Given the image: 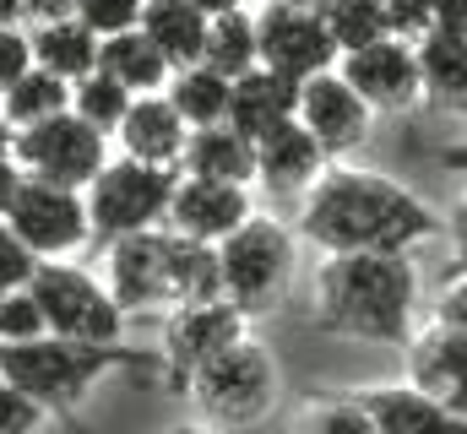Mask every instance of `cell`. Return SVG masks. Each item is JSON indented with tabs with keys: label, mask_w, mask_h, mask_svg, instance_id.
I'll list each match as a JSON object with an SVG mask.
<instances>
[{
	"label": "cell",
	"mask_w": 467,
	"mask_h": 434,
	"mask_svg": "<svg viewBox=\"0 0 467 434\" xmlns=\"http://www.w3.org/2000/svg\"><path fill=\"white\" fill-rule=\"evenodd\" d=\"M299 233L327 255H408L413 244L441 239L446 217L375 169L327 163V174L305 191Z\"/></svg>",
	"instance_id": "obj_1"
},
{
	"label": "cell",
	"mask_w": 467,
	"mask_h": 434,
	"mask_svg": "<svg viewBox=\"0 0 467 434\" xmlns=\"http://www.w3.org/2000/svg\"><path fill=\"white\" fill-rule=\"evenodd\" d=\"M419 272L408 255H327L316 272V326L402 347L413 336Z\"/></svg>",
	"instance_id": "obj_2"
},
{
	"label": "cell",
	"mask_w": 467,
	"mask_h": 434,
	"mask_svg": "<svg viewBox=\"0 0 467 434\" xmlns=\"http://www.w3.org/2000/svg\"><path fill=\"white\" fill-rule=\"evenodd\" d=\"M152 353L119 347V342H66V336H33L0 347V380L22 391L44 418H71L77 402L115 369H147Z\"/></svg>",
	"instance_id": "obj_3"
},
{
	"label": "cell",
	"mask_w": 467,
	"mask_h": 434,
	"mask_svg": "<svg viewBox=\"0 0 467 434\" xmlns=\"http://www.w3.org/2000/svg\"><path fill=\"white\" fill-rule=\"evenodd\" d=\"M191 402L202 408L207 429H244V424H261L277 402V364L261 342L239 336L234 347H223L218 358H207L191 380H185Z\"/></svg>",
	"instance_id": "obj_4"
},
{
	"label": "cell",
	"mask_w": 467,
	"mask_h": 434,
	"mask_svg": "<svg viewBox=\"0 0 467 434\" xmlns=\"http://www.w3.org/2000/svg\"><path fill=\"white\" fill-rule=\"evenodd\" d=\"M294 277V233L277 217H244L218 244V288L244 321L266 315Z\"/></svg>",
	"instance_id": "obj_5"
},
{
	"label": "cell",
	"mask_w": 467,
	"mask_h": 434,
	"mask_svg": "<svg viewBox=\"0 0 467 434\" xmlns=\"http://www.w3.org/2000/svg\"><path fill=\"white\" fill-rule=\"evenodd\" d=\"M174 169H152V163H130V158H109L88 191H82V207H88V228L99 239H119V233H147V228H163L169 212V196H174Z\"/></svg>",
	"instance_id": "obj_6"
},
{
	"label": "cell",
	"mask_w": 467,
	"mask_h": 434,
	"mask_svg": "<svg viewBox=\"0 0 467 434\" xmlns=\"http://www.w3.org/2000/svg\"><path fill=\"white\" fill-rule=\"evenodd\" d=\"M27 294L44 315V336H66V342H119L125 336V315L104 294V283L71 261H38Z\"/></svg>",
	"instance_id": "obj_7"
},
{
	"label": "cell",
	"mask_w": 467,
	"mask_h": 434,
	"mask_svg": "<svg viewBox=\"0 0 467 434\" xmlns=\"http://www.w3.org/2000/svg\"><path fill=\"white\" fill-rule=\"evenodd\" d=\"M11 163L27 180L66 185V191H88V180L109 163V136H99L93 125H82L66 108L55 119H38V125L16 130L11 136Z\"/></svg>",
	"instance_id": "obj_8"
},
{
	"label": "cell",
	"mask_w": 467,
	"mask_h": 434,
	"mask_svg": "<svg viewBox=\"0 0 467 434\" xmlns=\"http://www.w3.org/2000/svg\"><path fill=\"white\" fill-rule=\"evenodd\" d=\"M0 222H5V228L27 244V255H38V261H60V255H71V250H82V244L93 239L82 191L44 185V180H27V174L16 180V191H11Z\"/></svg>",
	"instance_id": "obj_9"
},
{
	"label": "cell",
	"mask_w": 467,
	"mask_h": 434,
	"mask_svg": "<svg viewBox=\"0 0 467 434\" xmlns=\"http://www.w3.org/2000/svg\"><path fill=\"white\" fill-rule=\"evenodd\" d=\"M250 22H255V66H266L288 82H310L337 66V49L316 11L261 5V11H250Z\"/></svg>",
	"instance_id": "obj_10"
},
{
	"label": "cell",
	"mask_w": 467,
	"mask_h": 434,
	"mask_svg": "<svg viewBox=\"0 0 467 434\" xmlns=\"http://www.w3.org/2000/svg\"><path fill=\"white\" fill-rule=\"evenodd\" d=\"M239 336H244V315H239L234 305H223V299L169 310V321H163V347H158L163 380H169L174 391H185V380H191L207 358H218L223 347H234Z\"/></svg>",
	"instance_id": "obj_11"
},
{
	"label": "cell",
	"mask_w": 467,
	"mask_h": 434,
	"mask_svg": "<svg viewBox=\"0 0 467 434\" xmlns=\"http://www.w3.org/2000/svg\"><path fill=\"white\" fill-rule=\"evenodd\" d=\"M104 294L115 299L119 315H147V310H174L169 299V233H119L109 239V272Z\"/></svg>",
	"instance_id": "obj_12"
},
{
	"label": "cell",
	"mask_w": 467,
	"mask_h": 434,
	"mask_svg": "<svg viewBox=\"0 0 467 434\" xmlns=\"http://www.w3.org/2000/svg\"><path fill=\"white\" fill-rule=\"evenodd\" d=\"M332 71L343 77V88H353V98L369 114H402L424 98L408 38H380V44H364L353 55H337Z\"/></svg>",
	"instance_id": "obj_13"
},
{
	"label": "cell",
	"mask_w": 467,
	"mask_h": 434,
	"mask_svg": "<svg viewBox=\"0 0 467 434\" xmlns=\"http://www.w3.org/2000/svg\"><path fill=\"white\" fill-rule=\"evenodd\" d=\"M244 217H255L250 185H223V180H191V174H180L174 196H169V212H163V228L180 233V239H196V244H223Z\"/></svg>",
	"instance_id": "obj_14"
},
{
	"label": "cell",
	"mask_w": 467,
	"mask_h": 434,
	"mask_svg": "<svg viewBox=\"0 0 467 434\" xmlns=\"http://www.w3.org/2000/svg\"><path fill=\"white\" fill-rule=\"evenodd\" d=\"M294 119L299 130H310V141L337 158V152H353L364 136H369V108L353 98V88H343L337 71H321L310 82H299V104H294Z\"/></svg>",
	"instance_id": "obj_15"
},
{
	"label": "cell",
	"mask_w": 467,
	"mask_h": 434,
	"mask_svg": "<svg viewBox=\"0 0 467 434\" xmlns=\"http://www.w3.org/2000/svg\"><path fill=\"white\" fill-rule=\"evenodd\" d=\"M353 402L364 408L375 434H467L457 408H446L413 386H364V391H353Z\"/></svg>",
	"instance_id": "obj_16"
},
{
	"label": "cell",
	"mask_w": 467,
	"mask_h": 434,
	"mask_svg": "<svg viewBox=\"0 0 467 434\" xmlns=\"http://www.w3.org/2000/svg\"><path fill=\"white\" fill-rule=\"evenodd\" d=\"M402 347H408V386L462 413L467 331H457V326H435V321H430V331H419V336H408Z\"/></svg>",
	"instance_id": "obj_17"
},
{
	"label": "cell",
	"mask_w": 467,
	"mask_h": 434,
	"mask_svg": "<svg viewBox=\"0 0 467 434\" xmlns=\"http://www.w3.org/2000/svg\"><path fill=\"white\" fill-rule=\"evenodd\" d=\"M119 136V152L130 158V163H152V169H180V152H185V119L169 108L163 93H141V98H130V108L119 114L115 125Z\"/></svg>",
	"instance_id": "obj_18"
},
{
	"label": "cell",
	"mask_w": 467,
	"mask_h": 434,
	"mask_svg": "<svg viewBox=\"0 0 467 434\" xmlns=\"http://www.w3.org/2000/svg\"><path fill=\"white\" fill-rule=\"evenodd\" d=\"M250 152H255V180L272 191H310L327 174V152L310 141V130H299V119L272 125L266 136L250 141Z\"/></svg>",
	"instance_id": "obj_19"
},
{
	"label": "cell",
	"mask_w": 467,
	"mask_h": 434,
	"mask_svg": "<svg viewBox=\"0 0 467 434\" xmlns=\"http://www.w3.org/2000/svg\"><path fill=\"white\" fill-rule=\"evenodd\" d=\"M294 104H299V82H288V77L255 66V71H244V77L229 82V114H223V125L239 130L244 141H255V136H266L272 125L294 119Z\"/></svg>",
	"instance_id": "obj_20"
},
{
	"label": "cell",
	"mask_w": 467,
	"mask_h": 434,
	"mask_svg": "<svg viewBox=\"0 0 467 434\" xmlns=\"http://www.w3.org/2000/svg\"><path fill=\"white\" fill-rule=\"evenodd\" d=\"M136 33L158 49V60L169 71H185L202 60V33H207V16L191 5V0H147L141 16H136Z\"/></svg>",
	"instance_id": "obj_21"
},
{
	"label": "cell",
	"mask_w": 467,
	"mask_h": 434,
	"mask_svg": "<svg viewBox=\"0 0 467 434\" xmlns=\"http://www.w3.org/2000/svg\"><path fill=\"white\" fill-rule=\"evenodd\" d=\"M174 174H191V180H223V185H250L255 180V152L250 141L229 130V125H207V130H191L185 136V152H180V169Z\"/></svg>",
	"instance_id": "obj_22"
},
{
	"label": "cell",
	"mask_w": 467,
	"mask_h": 434,
	"mask_svg": "<svg viewBox=\"0 0 467 434\" xmlns=\"http://www.w3.org/2000/svg\"><path fill=\"white\" fill-rule=\"evenodd\" d=\"M413 66H419V93L441 104H462L467 88V27H424L413 38Z\"/></svg>",
	"instance_id": "obj_23"
},
{
	"label": "cell",
	"mask_w": 467,
	"mask_h": 434,
	"mask_svg": "<svg viewBox=\"0 0 467 434\" xmlns=\"http://www.w3.org/2000/svg\"><path fill=\"white\" fill-rule=\"evenodd\" d=\"M27 44H33V66H38V71H49V77H60L66 88H71V82H82L88 71H99V38H93L77 16L33 27V33H27Z\"/></svg>",
	"instance_id": "obj_24"
},
{
	"label": "cell",
	"mask_w": 467,
	"mask_h": 434,
	"mask_svg": "<svg viewBox=\"0 0 467 434\" xmlns=\"http://www.w3.org/2000/svg\"><path fill=\"white\" fill-rule=\"evenodd\" d=\"M99 71L119 82L130 98H141V93H163V82H169V66L158 60V49L130 27V33H115V38H99Z\"/></svg>",
	"instance_id": "obj_25"
},
{
	"label": "cell",
	"mask_w": 467,
	"mask_h": 434,
	"mask_svg": "<svg viewBox=\"0 0 467 434\" xmlns=\"http://www.w3.org/2000/svg\"><path fill=\"white\" fill-rule=\"evenodd\" d=\"M196 66H207L213 77H244V71H255V22H250V5H239V11H223V16H207V33H202V60Z\"/></svg>",
	"instance_id": "obj_26"
},
{
	"label": "cell",
	"mask_w": 467,
	"mask_h": 434,
	"mask_svg": "<svg viewBox=\"0 0 467 434\" xmlns=\"http://www.w3.org/2000/svg\"><path fill=\"white\" fill-rule=\"evenodd\" d=\"M169 299H174V310L223 299V288H218V244H196V239L169 233Z\"/></svg>",
	"instance_id": "obj_27"
},
{
	"label": "cell",
	"mask_w": 467,
	"mask_h": 434,
	"mask_svg": "<svg viewBox=\"0 0 467 434\" xmlns=\"http://www.w3.org/2000/svg\"><path fill=\"white\" fill-rule=\"evenodd\" d=\"M163 98L185 119V130H207V125H223L229 114V82L213 77L207 66H185V71H169Z\"/></svg>",
	"instance_id": "obj_28"
},
{
	"label": "cell",
	"mask_w": 467,
	"mask_h": 434,
	"mask_svg": "<svg viewBox=\"0 0 467 434\" xmlns=\"http://www.w3.org/2000/svg\"><path fill=\"white\" fill-rule=\"evenodd\" d=\"M71 104V88L60 82V77H49V71H22L5 93H0V119L11 125V130H27V125H38V119H55V114H66Z\"/></svg>",
	"instance_id": "obj_29"
},
{
	"label": "cell",
	"mask_w": 467,
	"mask_h": 434,
	"mask_svg": "<svg viewBox=\"0 0 467 434\" xmlns=\"http://www.w3.org/2000/svg\"><path fill=\"white\" fill-rule=\"evenodd\" d=\"M316 16H321V27H327V38H332L337 55H353V49H364V44L391 38L386 0H327Z\"/></svg>",
	"instance_id": "obj_30"
},
{
	"label": "cell",
	"mask_w": 467,
	"mask_h": 434,
	"mask_svg": "<svg viewBox=\"0 0 467 434\" xmlns=\"http://www.w3.org/2000/svg\"><path fill=\"white\" fill-rule=\"evenodd\" d=\"M66 108H71L82 125H93L99 136H115L119 114L130 108V93H125L119 82H109L104 71H88L82 82H71V104Z\"/></svg>",
	"instance_id": "obj_31"
},
{
	"label": "cell",
	"mask_w": 467,
	"mask_h": 434,
	"mask_svg": "<svg viewBox=\"0 0 467 434\" xmlns=\"http://www.w3.org/2000/svg\"><path fill=\"white\" fill-rule=\"evenodd\" d=\"M299 434H375V429H369L364 408L353 402V391H343V397L310 402V413L299 418Z\"/></svg>",
	"instance_id": "obj_32"
},
{
	"label": "cell",
	"mask_w": 467,
	"mask_h": 434,
	"mask_svg": "<svg viewBox=\"0 0 467 434\" xmlns=\"http://www.w3.org/2000/svg\"><path fill=\"white\" fill-rule=\"evenodd\" d=\"M93 38H115V33H130L136 16H141V0H77L71 11Z\"/></svg>",
	"instance_id": "obj_33"
},
{
	"label": "cell",
	"mask_w": 467,
	"mask_h": 434,
	"mask_svg": "<svg viewBox=\"0 0 467 434\" xmlns=\"http://www.w3.org/2000/svg\"><path fill=\"white\" fill-rule=\"evenodd\" d=\"M33 336H44V315H38L33 294H27V288L0 294V347H11V342H33Z\"/></svg>",
	"instance_id": "obj_34"
},
{
	"label": "cell",
	"mask_w": 467,
	"mask_h": 434,
	"mask_svg": "<svg viewBox=\"0 0 467 434\" xmlns=\"http://www.w3.org/2000/svg\"><path fill=\"white\" fill-rule=\"evenodd\" d=\"M33 272H38V255H27V244L0 222V294L27 288V283H33Z\"/></svg>",
	"instance_id": "obj_35"
},
{
	"label": "cell",
	"mask_w": 467,
	"mask_h": 434,
	"mask_svg": "<svg viewBox=\"0 0 467 434\" xmlns=\"http://www.w3.org/2000/svg\"><path fill=\"white\" fill-rule=\"evenodd\" d=\"M33 71V44H27V27H0V93Z\"/></svg>",
	"instance_id": "obj_36"
},
{
	"label": "cell",
	"mask_w": 467,
	"mask_h": 434,
	"mask_svg": "<svg viewBox=\"0 0 467 434\" xmlns=\"http://www.w3.org/2000/svg\"><path fill=\"white\" fill-rule=\"evenodd\" d=\"M38 424H44V413L0 380V434H38Z\"/></svg>",
	"instance_id": "obj_37"
},
{
	"label": "cell",
	"mask_w": 467,
	"mask_h": 434,
	"mask_svg": "<svg viewBox=\"0 0 467 434\" xmlns=\"http://www.w3.org/2000/svg\"><path fill=\"white\" fill-rule=\"evenodd\" d=\"M430 11H435V0H386V16H391V38H419L424 27H430Z\"/></svg>",
	"instance_id": "obj_38"
},
{
	"label": "cell",
	"mask_w": 467,
	"mask_h": 434,
	"mask_svg": "<svg viewBox=\"0 0 467 434\" xmlns=\"http://www.w3.org/2000/svg\"><path fill=\"white\" fill-rule=\"evenodd\" d=\"M77 11V0H22V16H33V27L44 22H66Z\"/></svg>",
	"instance_id": "obj_39"
},
{
	"label": "cell",
	"mask_w": 467,
	"mask_h": 434,
	"mask_svg": "<svg viewBox=\"0 0 467 434\" xmlns=\"http://www.w3.org/2000/svg\"><path fill=\"white\" fill-rule=\"evenodd\" d=\"M435 326H457V331H462V277L451 283V294H441V310H435Z\"/></svg>",
	"instance_id": "obj_40"
},
{
	"label": "cell",
	"mask_w": 467,
	"mask_h": 434,
	"mask_svg": "<svg viewBox=\"0 0 467 434\" xmlns=\"http://www.w3.org/2000/svg\"><path fill=\"white\" fill-rule=\"evenodd\" d=\"M16 180H22V174H16V163H11V158H0V212H5V202H11V191H16Z\"/></svg>",
	"instance_id": "obj_41"
},
{
	"label": "cell",
	"mask_w": 467,
	"mask_h": 434,
	"mask_svg": "<svg viewBox=\"0 0 467 434\" xmlns=\"http://www.w3.org/2000/svg\"><path fill=\"white\" fill-rule=\"evenodd\" d=\"M191 5H196L202 16H223V11H239L244 0H191Z\"/></svg>",
	"instance_id": "obj_42"
},
{
	"label": "cell",
	"mask_w": 467,
	"mask_h": 434,
	"mask_svg": "<svg viewBox=\"0 0 467 434\" xmlns=\"http://www.w3.org/2000/svg\"><path fill=\"white\" fill-rule=\"evenodd\" d=\"M22 22V0H0V27H16Z\"/></svg>",
	"instance_id": "obj_43"
},
{
	"label": "cell",
	"mask_w": 467,
	"mask_h": 434,
	"mask_svg": "<svg viewBox=\"0 0 467 434\" xmlns=\"http://www.w3.org/2000/svg\"><path fill=\"white\" fill-rule=\"evenodd\" d=\"M266 5H294V11H321L327 0H266Z\"/></svg>",
	"instance_id": "obj_44"
},
{
	"label": "cell",
	"mask_w": 467,
	"mask_h": 434,
	"mask_svg": "<svg viewBox=\"0 0 467 434\" xmlns=\"http://www.w3.org/2000/svg\"><path fill=\"white\" fill-rule=\"evenodd\" d=\"M11 136H16V130H11V125L0 119V158H11Z\"/></svg>",
	"instance_id": "obj_45"
},
{
	"label": "cell",
	"mask_w": 467,
	"mask_h": 434,
	"mask_svg": "<svg viewBox=\"0 0 467 434\" xmlns=\"http://www.w3.org/2000/svg\"><path fill=\"white\" fill-rule=\"evenodd\" d=\"M169 434H218V429H207V424H174Z\"/></svg>",
	"instance_id": "obj_46"
},
{
	"label": "cell",
	"mask_w": 467,
	"mask_h": 434,
	"mask_svg": "<svg viewBox=\"0 0 467 434\" xmlns=\"http://www.w3.org/2000/svg\"><path fill=\"white\" fill-rule=\"evenodd\" d=\"M141 5H147V0H141Z\"/></svg>",
	"instance_id": "obj_47"
}]
</instances>
